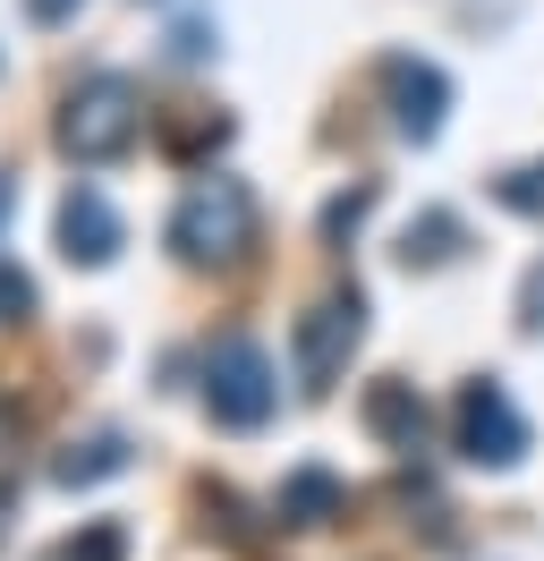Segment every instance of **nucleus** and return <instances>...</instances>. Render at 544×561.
<instances>
[{"label": "nucleus", "mask_w": 544, "mask_h": 561, "mask_svg": "<svg viewBox=\"0 0 544 561\" xmlns=\"http://www.w3.org/2000/svg\"><path fill=\"white\" fill-rule=\"evenodd\" d=\"M340 511V477H324V468H298L290 485H281V519H298V527H324Z\"/></svg>", "instance_id": "nucleus-9"}, {"label": "nucleus", "mask_w": 544, "mask_h": 561, "mask_svg": "<svg viewBox=\"0 0 544 561\" xmlns=\"http://www.w3.org/2000/svg\"><path fill=\"white\" fill-rule=\"evenodd\" d=\"M18 316H34V280L0 264V323H18Z\"/></svg>", "instance_id": "nucleus-14"}, {"label": "nucleus", "mask_w": 544, "mask_h": 561, "mask_svg": "<svg viewBox=\"0 0 544 561\" xmlns=\"http://www.w3.org/2000/svg\"><path fill=\"white\" fill-rule=\"evenodd\" d=\"M272 400H281V383H272V357L264 341H247V332H230V341H213V357H204V409L222 425H264Z\"/></svg>", "instance_id": "nucleus-3"}, {"label": "nucleus", "mask_w": 544, "mask_h": 561, "mask_svg": "<svg viewBox=\"0 0 544 561\" xmlns=\"http://www.w3.org/2000/svg\"><path fill=\"white\" fill-rule=\"evenodd\" d=\"M383 103H392V128H400L408 145H426V137H442L451 77H442L434 60H417V51H392V60H383Z\"/></svg>", "instance_id": "nucleus-6"}, {"label": "nucleus", "mask_w": 544, "mask_h": 561, "mask_svg": "<svg viewBox=\"0 0 544 561\" xmlns=\"http://www.w3.org/2000/svg\"><path fill=\"white\" fill-rule=\"evenodd\" d=\"M460 451H468L476 468H519V459H528V417L510 409L502 383L460 391Z\"/></svg>", "instance_id": "nucleus-5"}, {"label": "nucleus", "mask_w": 544, "mask_h": 561, "mask_svg": "<svg viewBox=\"0 0 544 561\" xmlns=\"http://www.w3.org/2000/svg\"><path fill=\"white\" fill-rule=\"evenodd\" d=\"M43 561H128V536H120L111 519H94L86 536H68V545H52Z\"/></svg>", "instance_id": "nucleus-11"}, {"label": "nucleus", "mask_w": 544, "mask_h": 561, "mask_svg": "<svg viewBox=\"0 0 544 561\" xmlns=\"http://www.w3.org/2000/svg\"><path fill=\"white\" fill-rule=\"evenodd\" d=\"M77 9H86V0H26V18H34V26H68Z\"/></svg>", "instance_id": "nucleus-15"}, {"label": "nucleus", "mask_w": 544, "mask_h": 561, "mask_svg": "<svg viewBox=\"0 0 544 561\" xmlns=\"http://www.w3.org/2000/svg\"><path fill=\"white\" fill-rule=\"evenodd\" d=\"M128 468V443L120 434H94V443H77V451L60 459V485H94V477H120Z\"/></svg>", "instance_id": "nucleus-10"}, {"label": "nucleus", "mask_w": 544, "mask_h": 561, "mask_svg": "<svg viewBox=\"0 0 544 561\" xmlns=\"http://www.w3.org/2000/svg\"><path fill=\"white\" fill-rule=\"evenodd\" d=\"M136 137H145V94H136L120 69H94V77L68 85V103H60V153L68 162L102 171V162H120Z\"/></svg>", "instance_id": "nucleus-1"}, {"label": "nucleus", "mask_w": 544, "mask_h": 561, "mask_svg": "<svg viewBox=\"0 0 544 561\" xmlns=\"http://www.w3.org/2000/svg\"><path fill=\"white\" fill-rule=\"evenodd\" d=\"M120 213L102 205L94 187H68V205H60V247H68V264H111L120 255Z\"/></svg>", "instance_id": "nucleus-7"}, {"label": "nucleus", "mask_w": 544, "mask_h": 561, "mask_svg": "<svg viewBox=\"0 0 544 561\" xmlns=\"http://www.w3.org/2000/svg\"><path fill=\"white\" fill-rule=\"evenodd\" d=\"M247 239H256V196L238 179H196L170 213V247L188 264H230V255H247Z\"/></svg>", "instance_id": "nucleus-2"}, {"label": "nucleus", "mask_w": 544, "mask_h": 561, "mask_svg": "<svg viewBox=\"0 0 544 561\" xmlns=\"http://www.w3.org/2000/svg\"><path fill=\"white\" fill-rule=\"evenodd\" d=\"M358 341H366V298H358V289H332V298L298 323V383L306 391H332V375L349 366Z\"/></svg>", "instance_id": "nucleus-4"}, {"label": "nucleus", "mask_w": 544, "mask_h": 561, "mask_svg": "<svg viewBox=\"0 0 544 561\" xmlns=\"http://www.w3.org/2000/svg\"><path fill=\"white\" fill-rule=\"evenodd\" d=\"M9 205H18V187H9V179H0V213H9Z\"/></svg>", "instance_id": "nucleus-16"}, {"label": "nucleus", "mask_w": 544, "mask_h": 561, "mask_svg": "<svg viewBox=\"0 0 544 561\" xmlns=\"http://www.w3.org/2000/svg\"><path fill=\"white\" fill-rule=\"evenodd\" d=\"M366 425L383 434V443L417 451V443H426V400H417V383H374L366 391Z\"/></svg>", "instance_id": "nucleus-8"}, {"label": "nucleus", "mask_w": 544, "mask_h": 561, "mask_svg": "<svg viewBox=\"0 0 544 561\" xmlns=\"http://www.w3.org/2000/svg\"><path fill=\"white\" fill-rule=\"evenodd\" d=\"M366 213H374V187H349V196H332V213H324V239H349Z\"/></svg>", "instance_id": "nucleus-13"}, {"label": "nucleus", "mask_w": 544, "mask_h": 561, "mask_svg": "<svg viewBox=\"0 0 544 561\" xmlns=\"http://www.w3.org/2000/svg\"><path fill=\"white\" fill-rule=\"evenodd\" d=\"M494 196H502L510 213L544 221V162H536V171H502V179H494Z\"/></svg>", "instance_id": "nucleus-12"}]
</instances>
